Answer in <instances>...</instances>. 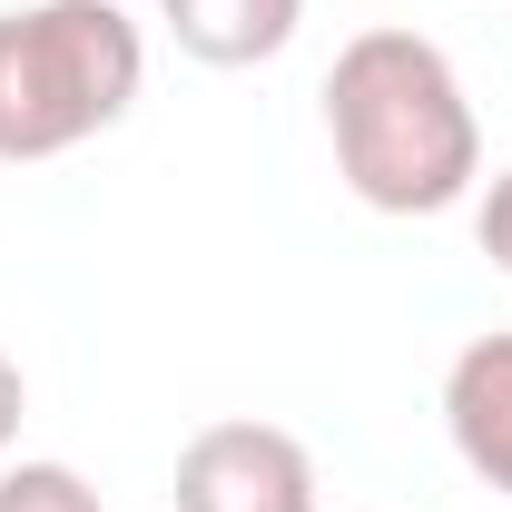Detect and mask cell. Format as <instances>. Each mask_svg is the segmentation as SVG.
I'll return each mask as SVG.
<instances>
[{
  "instance_id": "cell-1",
  "label": "cell",
  "mask_w": 512,
  "mask_h": 512,
  "mask_svg": "<svg viewBox=\"0 0 512 512\" xmlns=\"http://www.w3.org/2000/svg\"><path fill=\"white\" fill-rule=\"evenodd\" d=\"M325 148L375 217H444L483 188V119L424 30H355L335 50Z\"/></svg>"
},
{
  "instance_id": "cell-2",
  "label": "cell",
  "mask_w": 512,
  "mask_h": 512,
  "mask_svg": "<svg viewBox=\"0 0 512 512\" xmlns=\"http://www.w3.org/2000/svg\"><path fill=\"white\" fill-rule=\"evenodd\" d=\"M148 89V40L119 0L0 10V168H40L119 128Z\"/></svg>"
},
{
  "instance_id": "cell-3",
  "label": "cell",
  "mask_w": 512,
  "mask_h": 512,
  "mask_svg": "<svg viewBox=\"0 0 512 512\" xmlns=\"http://www.w3.org/2000/svg\"><path fill=\"white\" fill-rule=\"evenodd\" d=\"M168 503L178 512H316V453L296 444L286 424L217 414V424H197L178 444Z\"/></svg>"
},
{
  "instance_id": "cell-4",
  "label": "cell",
  "mask_w": 512,
  "mask_h": 512,
  "mask_svg": "<svg viewBox=\"0 0 512 512\" xmlns=\"http://www.w3.org/2000/svg\"><path fill=\"white\" fill-rule=\"evenodd\" d=\"M444 434L463 473L512 503V335H473L444 365Z\"/></svg>"
},
{
  "instance_id": "cell-5",
  "label": "cell",
  "mask_w": 512,
  "mask_h": 512,
  "mask_svg": "<svg viewBox=\"0 0 512 512\" xmlns=\"http://www.w3.org/2000/svg\"><path fill=\"white\" fill-rule=\"evenodd\" d=\"M158 20L207 69H266L306 30V0H158Z\"/></svg>"
},
{
  "instance_id": "cell-6",
  "label": "cell",
  "mask_w": 512,
  "mask_h": 512,
  "mask_svg": "<svg viewBox=\"0 0 512 512\" xmlns=\"http://www.w3.org/2000/svg\"><path fill=\"white\" fill-rule=\"evenodd\" d=\"M0 512H99L69 463H0Z\"/></svg>"
},
{
  "instance_id": "cell-7",
  "label": "cell",
  "mask_w": 512,
  "mask_h": 512,
  "mask_svg": "<svg viewBox=\"0 0 512 512\" xmlns=\"http://www.w3.org/2000/svg\"><path fill=\"white\" fill-rule=\"evenodd\" d=\"M473 247L512 276V168H493V178L473 188Z\"/></svg>"
},
{
  "instance_id": "cell-8",
  "label": "cell",
  "mask_w": 512,
  "mask_h": 512,
  "mask_svg": "<svg viewBox=\"0 0 512 512\" xmlns=\"http://www.w3.org/2000/svg\"><path fill=\"white\" fill-rule=\"evenodd\" d=\"M20 424H30V375H20V365L0 355V463L20 453Z\"/></svg>"
}]
</instances>
